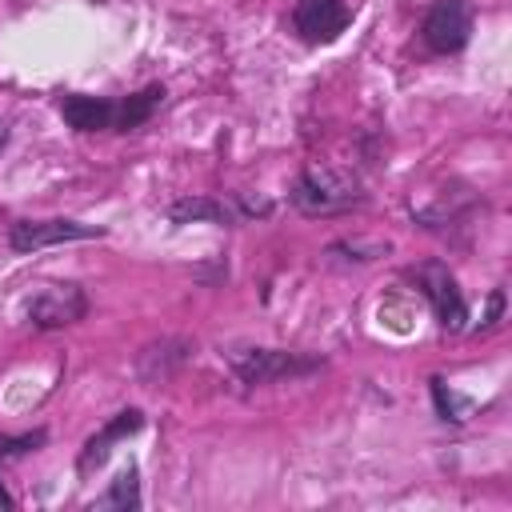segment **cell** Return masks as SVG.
Segmentation results:
<instances>
[{"label":"cell","mask_w":512,"mask_h":512,"mask_svg":"<svg viewBox=\"0 0 512 512\" xmlns=\"http://www.w3.org/2000/svg\"><path fill=\"white\" fill-rule=\"evenodd\" d=\"M228 364L244 384H276V380H296L324 368L320 356L284 352V348H240L228 356Z\"/></svg>","instance_id":"6da1fadb"},{"label":"cell","mask_w":512,"mask_h":512,"mask_svg":"<svg viewBox=\"0 0 512 512\" xmlns=\"http://www.w3.org/2000/svg\"><path fill=\"white\" fill-rule=\"evenodd\" d=\"M360 184L348 172H304L292 188V204L304 216H332L360 204Z\"/></svg>","instance_id":"7a4b0ae2"},{"label":"cell","mask_w":512,"mask_h":512,"mask_svg":"<svg viewBox=\"0 0 512 512\" xmlns=\"http://www.w3.org/2000/svg\"><path fill=\"white\" fill-rule=\"evenodd\" d=\"M104 236V228L96 224H80V220H20L8 232L12 252H40L52 244H72V240H92Z\"/></svg>","instance_id":"3957f363"},{"label":"cell","mask_w":512,"mask_h":512,"mask_svg":"<svg viewBox=\"0 0 512 512\" xmlns=\"http://www.w3.org/2000/svg\"><path fill=\"white\" fill-rule=\"evenodd\" d=\"M472 32V8L468 0H436L424 16V44L432 52H460Z\"/></svg>","instance_id":"277c9868"},{"label":"cell","mask_w":512,"mask_h":512,"mask_svg":"<svg viewBox=\"0 0 512 512\" xmlns=\"http://www.w3.org/2000/svg\"><path fill=\"white\" fill-rule=\"evenodd\" d=\"M352 12L344 0H296L292 24L308 44H328L348 28Z\"/></svg>","instance_id":"5b68a950"},{"label":"cell","mask_w":512,"mask_h":512,"mask_svg":"<svg viewBox=\"0 0 512 512\" xmlns=\"http://www.w3.org/2000/svg\"><path fill=\"white\" fill-rule=\"evenodd\" d=\"M88 312V300L76 284H56V288H44L32 304H28V320L36 328H64V324H76L80 316Z\"/></svg>","instance_id":"8992f818"},{"label":"cell","mask_w":512,"mask_h":512,"mask_svg":"<svg viewBox=\"0 0 512 512\" xmlns=\"http://www.w3.org/2000/svg\"><path fill=\"white\" fill-rule=\"evenodd\" d=\"M416 276H420L424 296L432 300V308H436L440 324H444V328H460V324H464V296H460V288H456L452 272H448L444 264H424Z\"/></svg>","instance_id":"52a82bcc"},{"label":"cell","mask_w":512,"mask_h":512,"mask_svg":"<svg viewBox=\"0 0 512 512\" xmlns=\"http://www.w3.org/2000/svg\"><path fill=\"white\" fill-rule=\"evenodd\" d=\"M60 116L76 128V132H100L116 124V104L104 96H64L60 100Z\"/></svg>","instance_id":"ba28073f"},{"label":"cell","mask_w":512,"mask_h":512,"mask_svg":"<svg viewBox=\"0 0 512 512\" xmlns=\"http://www.w3.org/2000/svg\"><path fill=\"white\" fill-rule=\"evenodd\" d=\"M136 428H140V412H136V408H128V412H120V416H116L112 424H104V428H100V432H96V436L88 440V448L80 452V468L88 472L92 464H104V460H108V452H112V444H116L120 436H128V432H136Z\"/></svg>","instance_id":"9c48e42d"},{"label":"cell","mask_w":512,"mask_h":512,"mask_svg":"<svg viewBox=\"0 0 512 512\" xmlns=\"http://www.w3.org/2000/svg\"><path fill=\"white\" fill-rule=\"evenodd\" d=\"M168 212H172V220H176V224H192V220L232 224V220H236V212H232L224 200H212V196H184V200H176Z\"/></svg>","instance_id":"30bf717a"},{"label":"cell","mask_w":512,"mask_h":512,"mask_svg":"<svg viewBox=\"0 0 512 512\" xmlns=\"http://www.w3.org/2000/svg\"><path fill=\"white\" fill-rule=\"evenodd\" d=\"M160 96H164V88H144V92H136V96H128L120 108H116V124L112 128H120V132H128V128H136V124H144L148 116H152V108L160 104Z\"/></svg>","instance_id":"8fae6325"},{"label":"cell","mask_w":512,"mask_h":512,"mask_svg":"<svg viewBox=\"0 0 512 512\" xmlns=\"http://www.w3.org/2000/svg\"><path fill=\"white\" fill-rule=\"evenodd\" d=\"M184 356H188V344H184V340H164V344H152V348H144V352H140V360H156V368H144L140 376L156 384V380L172 376V368H176Z\"/></svg>","instance_id":"7c38bea8"},{"label":"cell","mask_w":512,"mask_h":512,"mask_svg":"<svg viewBox=\"0 0 512 512\" xmlns=\"http://www.w3.org/2000/svg\"><path fill=\"white\" fill-rule=\"evenodd\" d=\"M104 508H140V488H136V472L128 468L116 484H112V492L100 500Z\"/></svg>","instance_id":"4fadbf2b"},{"label":"cell","mask_w":512,"mask_h":512,"mask_svg":"<svg viewBox=\"0 0 512 512\" xmlns=\"http://www.w3.org/2000/svg\"><path fill=\"white\" fill-rule=\"evenodd\" d=\"M44 440V432H32V436H16V440H0V456H16V452H28Z\"/></svg>","instance_id":"5bb4252c"},{"label":"cell","mask_w":512,"mask_h":512,"mask_svg":"<svg viewBox=\"0 0 512 512\" xmlns=\"http://www.w3.org/2000/svg\"><path fill=\"white\" fill-rule=\"evenodd\" d=\"M8 144V128H4V120H0V148Z\"/></svg>","instance_id":"9a60e30c"}]
</instances>
